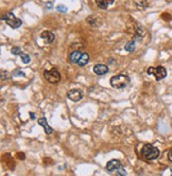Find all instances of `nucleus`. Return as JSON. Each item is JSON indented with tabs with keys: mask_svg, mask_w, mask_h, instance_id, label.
Listing matches in <instances>:
<instances>
[{
	"mask_svg": "<svg viewBox=\"0 0 172 176\" xmlns=\"http://www.w3.org/2000/svg\"><path fill=\"white\" fill-rule=\"evenodd\" d=\"M69 61L72 64H77L78 66L83 67L87 65L89 62V54L86 52H81V51H73L69 54Z\"/></svg>",
	"mask_w": 172,
	"mask_h": 176,
	"instance_id": "nucleus-1",
	"label": "nucleus"
},
{
	"mask_svg": "<svg viewBox=\"0 0 172 176\" xmlns=\"http://www.w3.org/2000/svg\"><path fill=\"white\" fill-rule=\"evenodd\" d=\"M111 85L116 89H122L130 84V77L125 74H118L111 77Z\"/></svg>",
	"mask_w": 172,
	"mask_h": 176,
	"instance_id": "nucleus-2",
	"label": "nucleus"
},
{
	"mask_svg": "<svg viewBox=\"0 0 172 176\" xmlns=\"http://www.w3.org/2000/svg\"><path fill=\"white\" fill-rule=\"evenodd\" d=\"M141 155L147 160H154L158 158L159 150L152 144H145L141 149Z\"/></svg>",
	"mask_w": 172,
	"mask_h": 176,
	"instance_id": "nucleus-3",
	"label": "nucleus"
},
{
	"mask_svg": "<svg viewBox=\"0 0 172 176\" xmlns=\"http://www.w3.org/2000/svg\"><path fill=\"white\" fill-rule=\"evenodd\" d=\"M3 20L6 21L7 26H10L12 29H17L22 24V21L19 18H17L12 12H7V13L3 16Z\"/></svg>",
	"mask_w": 172,
	"mask_h": 176,
	"instance_id": "nucleus-4",
	"label": "nucleus"
},
{
	"mask_svg": "<svg viewBox=\"0 0 172 176\" xmlns=\"http://www.w3.org/2000/svg\"><path fill=\"white\" fill-rule=\"evenodd\" d=\"M148 74H152L155 77L156 81H161V80L165 79L167 77V70L165 69V67L163 66H158V67H150L148 68Z\"/></svg>",
	"mask_w": 172,
	"mask_h": 176,
	"instance_id": "nucleus-5",
	"label": "nucleus"
},
{
	"mask_svg": "<svg viewBox=\"0 0 172 176\" xmlns=\"http://www.w3.org/2000/svg\"><path fill=\"white\" fill-rule=\"evenodd\" d=\"M44 77L51 84H57V83H59L61 81V73L55 68H52L50 70H46L44 72Z\"/></svg>",
	"mask_w": 172,
	"mask_h": 176,
	"instance_id": "nucleus-6",
	"label": "nucleus"
},
{
	"mask_svg": "<svg viewBox=\"0 0 172 176\" xmlns=\"http://www.w3.org/2000/svg\"><path fill=\"white\" fill-rule=\"evenodd\" d=\"M67 98L69 100H71L73 102H79L82 100L83 98V94L80 89L78 88H75V89H71L67 92Z\"/></svg>",
	"mask_w": 172,
	"mask_h": 176,
	"instance_id": "nucleus-7",
	"label": "nucleus"
},
{
	"mask_svg": "<svg viewBox=\"0 0 172 176\" xmlns=\"http://www.w3.org/2000/svg\"><path fill=\"white\" fill-rule=\"evenodd\" d=\"M121 168H122V165H121V162L117 159L110 160V161L107 162V165H106V170H107L108 172H117Z\"/></svg>",
	"mask_w": 172,
	"mask_h": 176,
	"instance_id": "nucleus-8",
	"label": "nucleus"
},
{
	"mask_svg": "<svg viewBox=\"0 0 172 176\" xmlns=\"http://www.w3.org/2000/svg\"><path fill=\"white\" fill-rule=\"evenodd\" d=\"M93 72L97 75H104L108 72V67L103 64H97L93 67Z\"/></svg>",
	"mask_w": 172,
	"mask_h": 176,
	"instance_id": "nucleus-9",
	"label": "nucleus"
},
{
	"mask_svg": "<svg viewBox=\"0 0 172 176\" xmlns=\"http://www.w3.org/2000/svg\"><path fill=\"white\" fill-rule=\"evenodd\" d=\"M87 22L88 24H90V26L93 27H99L102 24V19H101V17L97 16V15H92V16L87 17Z\"/></svg>",
	"mask_w": 172,
	"mask_h": 176,
	"instance_id": "nucleus-10",
	"label": "nucleus"
},
{
	"mask_svg": "<svg viewBox=\"0 0 172 176\" xmlns=\"http://www.w3.org/2000/svg\"><path fill=\"white\" fill-rule=\"evenodd\" d=\"M54 37H55L54 34L50 31H44V32H42V34H40V38H42L43 41L46 42L47 44H51V42L54 41Z\"/></svg>",
	"mask_w": 172,
	"mask_h": 176,
	"instance_id": "nucleus-11",
	"label": "nucleus"
},
{
	"mask_svg": "<svg viewBox=\"0 0 172 176\" xmlns=\"http://www.w3.org/2000/svg\"><path fill=\"white\" fill-rule=\"evenodd\" d=\"M38 124L40 125V126H43L44 127V130H45V133H46L47 135H50V134H52V132H53V129L52 127H50L49 125H48V123H47V120H46V118H39L38 119Z\"/></svg>",
	"mask_w": 172,
	"mask_h": 176,
	"instance_id": "nucleus-12",
	"label": "nucleus"
},
{
	"mask_svg": "<svg viewBox=\"0 0 172 176\" xmlns=\"http://www.w3.org/2000/svg\"><path fill=\"white\" fill-rule=\"evenodd\" d=\"M114 3V0H96V4H97L98 7L102 10L107 9L111 4Z\"/></svg>",
	"mask_w": 172,
	"mask_h": 176,
	"instance_id": "nucleus-13",
	"label": "nucleus"
},
{
	"mask_svg": "<svg viewBox=\"0 0 172 176\" xmlns=\"http://www.w3.org/2000/svg\"><path fill=\"white\" fill-rule=\"evenodd\" d=\"M124 49H125V51H128V52H133L134 50H135V42L134 41L129 42L128 44L125 45Z\"/></svg>",
	"mask_w": 172,
	"mask_h": 176,
	"instance_id": "nucleus-14",
	"label": "nucleus"
},
{
	"mask_svg": "<svg viewBox=\"0 0 172 176\" xmlns=\"http://www.w3.org/2000/svg\"><path fill=\"white\" fill-rule=\"evenodd\" d=\"M21 59H22V63H25V64H29L30 61H31V57H30L29 54H26V53H21Z\"/></svg>",
	"mask_w": 172,
	"mask_h": 176,
	"instance_id": "nucleus-15",
	"label": "nucleus"
},
{
	"mask_svg": "<svg viewBox=\"0 0 172 176\" xmlns=\"http://www.w3.org/2000/svg\"><path fill=\"white\" fill-rule=\"evenodd\" d=\"M12 54L14 55H21V49L19 47H14L12 49Z\"/></svg>",
	"mask_w": 172,
	"mask_h": 176,
	"instance_id": "nucleus-16",
	"label": "nucleus"
},
{
	"mask_svg": "<svg viewBox=\"0 0 172 176\" xmlns=\"http://www.w3.org/2000/svg\"><path fill=\"white\" fill-rule=\"evenodd\" d=\"M57 10L59 12H62V13H66L67 12V7L65 6H63V4H59V6L57 7Z\"/></svg>",
	"mask_w": 172,
	"mask_h": 176,
	"instance_id": "nucleus-17",
	"label": "nucleus"
},
{
	"mask_svg": "<svg viewBox=\"0 0 172 176\" xmlns=\"http://www.w3.org/2000/svg\"><path fill=\"white\" fill-rule=\"evenodd\" d=\"M13 75L14 77H25V72H22L21 70L17 69L13 72Z\"/></svg>",
	"mask_w": 172,
	"mask_h": 176,
	"instance_id": "nucleus-18",
	"label": "nucleus"
},
{
	"mask_svg": "<svg viewBox=\"0 0 172 176\" xmlns=\"http://www.w3.org/2000/svg\"><path fill=\"white\" fill-rule=\"evenodd\" d=\"M117 176H126V172H125V170L123 169V168H121V169H119L117 171Z\"/></svg>",
	"mask_w": 172,
	"mask_h": 176,
	"instance_id": "nucleus-19",
	"label": "nucleus"
},
{
	"mask_svg": "<svg viewBox=\"0 0 172 176\" xmlns=\"http://www.w3.org/2000/svg\"><path fill=\"white\" fill-rule=\"evenodd\" d=\"M168 159H169V161L172 162V150L169 151V153H168Z\"/></svg>",
	"mask_w": 172,
	"mask_h": 176,
	"instance_id": "nucleus-20",
	"label": "nucleus"
},
{
	"mask_svg": "<svg viewBox=\"0 0 172 176\" xmlns=\"http://www.w3.org/2000/svg\"><path fill=\"white\" fill-rule=\"evenodd\" d=\"M46 7H47V9H52V2H47Z\"/></svg>",
	"mask_w": 172,
	"mask_h": 176,
	"instance_id": "nucleus-21",
	"label": "nucleus"
},
{
	"mask_svg": "<svg viewBox=\"0 0 172 176\" xmlns=\"http://www.w3.org/2000/svg\"><path fill=\"white\" fill-rule=\"evenodd\" d=\"M30 116H31V118H32V119H35V116H34L33 112H30Z\"/></svg>",
	"mask_w": 172,
	"mask_h": 176,
	"instance_id": "nucleus-22",
	"label": "nucleus"
},
{
	"mask_svg": "<svg viewBox=\"0 0 172 176\" xmlns=\"http://www.w3.org/2000/svg\"><path fill=\"white\" fill-rule=\"evenodd\" d=\"M171 176H172V175H171Z\"/></svg>",
	"mask_w": 172,
	"mask_h": 176,
	"instance_id": "nucleus-23",
	"label": "nucleus"
}]
</instances>
